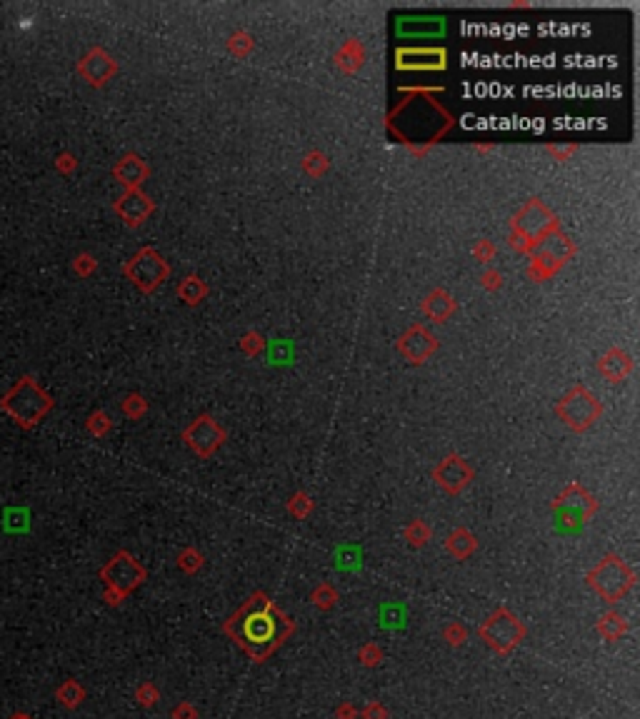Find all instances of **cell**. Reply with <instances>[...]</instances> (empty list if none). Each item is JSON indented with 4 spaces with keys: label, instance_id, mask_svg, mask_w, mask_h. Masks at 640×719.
<instances>
[{
    "label": "cell",
    "instance_id": "6da1fadb",
    "mask_svg": "<svg viewBox=\"0 0 640 719\" xmlns=\"http://www.w3.org/2000/svg\"><path fill=\"white\" fill-rule=\"evenodd\" d=\"M0 410L23 429H30L53 410L51 395L33 377H20L6 395L0 397Z\"/></svg>",
    "mask_w": 640,
    "mask_h": 719
},
{
    "label": "cell",
    "instance_id": "7a4b0ae2",
    "mask_svg": "<svg viewBox=\"0 0 640 719\" xmlns=\"http://www.w3.org/2000/svg\"><path fill=\"white\" fill-rule=\"evenodd\" d=\"M630 582H633V574L628 572L620 559L608 557L603 564H598L593 572H590V585L596 587L598 595H603L608 602H615L618 597H623L628 592Z\"/></svg>",
    "mask_w": 640,
    "mask_h": 719
},
{
    "label": "cell",
    "instance_id": "3957f363",
    "mask_svg": "<svg viewBox=\"0 0 640 719\" xmlns=\"http://www.w3.org/2000/svg\"><path fill=\"white\" fill-rule=\"evenodd\" d=\"M480 635L485 637L493 649H500V652H508L513 647L520 642L523 637V627L518 625V619L508 612H498L480 627Z\"/></svg>",
    "mask_w": 640,
    "mask_h": 719
},
{
    "label": "cell",
    "instance_id": "277c9868",
    "mask_svg": "<svg viewBox=\"0 0 640 719\" xmlns=\"http://www.w3.org/2000/svg\"><path fill=\"white\" fill-rule=\"evenodd\" d=\"M101 577L110 585V590H115L120 597H123L125 592L133 590L138 582H143V569L135 564L133 557H128V555H118V557H113L110 562L103 567Z\"/></svg>",
    "mask_w": 640,
    "mask_h": 719
},
{
    "label": "cell",
    "instance_id": "5b68a950",
    "mask_svg": "<svg viewBox=\"0 0 640 719\" xmlns=\"http://www.w3.org/2000/svg\"><path fill=\"white\" fill-rule=\"evenodd\" d=\"M561 413L573 427H585V425H590L596 420V415L601 413V407H598V402L585 390H575L573 395L565 397V402L561 405Z\"/></svg>",
    "mask_w": 640,
    "mask_h": 719
},
{
    "label": "cell",
    "instance_id": "8992f818",
    "mask_svg": "<svg viewBox=\"0 0 640 719\" xmlns=\"http://www.w3.org/2000/svg\"><path fill=\"white\" fill-rule=\"evenodd\" d=\"M78 73L83 75L90 85L101 88V85H105L108 80H110V75L115 73V63H113V58L108 56L105 51L93 48V51L78 63Z\"/></svg>",
    "mask_w": 640,
    "mask_h": 719
},
{
    "label": "cell",
    "instance_id": "52a82bcc",
    "mask_svg": "<svg viewBox=\"0 0 640 719\" xmlns=\"http://www.w3.org/2000/svg\"><path fill=\"white\" fill-rule=\"evenodd\" d=\"M163 265H160V260H158L153 252H141V255L135 257L133 262L128 265V275L135 280V283L141 285V287H153V285L158 283V280L163 278Z\"/></svg>",
    "mask_w": 640,
    "mask_h": 719
},
{
    "label": "cell",
    "instance_id": "ba28073f",
    "mask_svg": "<svg viewBox=\"0 0 640 719\" xmlns=\"http://www.w3.org/2000/svg\"><path fill=\"white\" fill-rule=\"evenodd\" d=\"M243 630H245L248 642L263 644V642H268L270 637H273V632H276V622H273V617H270L268 612H253L245 619Z\"/></svg>",
    "mask_w": 640,
    "mask_h": 719
},
{
    "label": "cell",
    "instance_id": "9c48e42d",
    "mask_svg": "<svg viewBox=\"0 0 640 719\" xmlns=\"http://www.w3.org/2000/svg\"><path fill=\"white\" fill-rule=\"evenodd\" d=\"M115 207H118V212L125 218V223H130V225L141 223V220L148 215V210H151V205L146 202V197L138 195V193H128V195H125Z\"/></svg>",
    "mask_w": 640,
    "mask_h": 719
},
{
    "label": "cell",
    "instance_id": "30bf717a",
    "mask_svg": "<svg viewBox=\"0 0 640 719\" xmlns=\"http://www.w3.org/2000/svg\"><path fill=\"white\" fill-rule=\"evenodd\" d=\"M438 482H443L450 492H455L458 487L466 485V474H463V462H458V458H450L443 467L438 469Z\"/></svg>",
    "mask_w": 640,
    "mask_h": 719
},
{
    "label": "cell",
    "instance_id": "8fae6325",
    "mask_svg": "<svg viewBox=\"0 0 640 719\" xmlns=\"http://www.w3.org/2000/svg\"><path fill=\"white\" fill-rule=\"evenodd\" d=\"M115 175H118V178L123 180L128 188H133V185H138L143 180V175H146V167L141 165V160H138V157H125V160L120 162L118 167H115Z\"/></svg>",
    "mask_w": 640,
    "mask_h": 719
},
{
    "label": "cell",
    "instance_id": "7c38bea8",
    "mask_svg": "<svg viewBox=\"0 0 640 719\" xmlns=\"http://www.w3.org/2000/svg\"><path fill=\"white\" fill-rule=\"evenodd\" d=\"M58 699H60L65 707H70V709H75L80 704V699H83V689H80V685L78 682H73V680H68L65 685L58 689Z\"/></svg>",
    "mask_w": 640,
    "mask_h": 719
},
{
    "label": "cell",
    "instance_id": "4fadbf2b",
    "mask_svg": "<svg viewBox=\"0 0 640 719\" xmlns=\"http://www.w3.org/2000/svg\"><path fill=\"white\" fill-rule=\"evenodd\" d=\"M6 530L8 532H20V530H25L28 527V522H25V512H20V510H8L6 512Z\"/></svg>",
    "mask_w": 640,
    "mask_h": 719
},
{
    "label": "cell",
    "instance_id": "5bb4252c",
    "mask_svg": "<svg viewBox=\"0 0 640 719\" xmlns=\"http://www.w3.org/2000/svg\"><path fill=\"white\" fill-rule=\"evenodd\" d=\"M73 268H75V273H78V275H88V273H93V270H96V262H93V257H90V255H78L73 260Z\"/></svg>",
    "mask_w": 640,
    "mask_h": 719
},
{
    "label": "cell",
    "instance_id": "9a60e30c",
    "mask_svg": "<svg viewBox=\"0 0 640 719\" xmlns=\"http://www.w3.org/2000/svg\"><path fill=\"white\" fill-rule=\"evenodd\" d=\"M108 427V422H105V415L103 413H98V415H93L90 417V422H88V429H93L96 435H103V429Z\"/></svg>",
    "mask_w": 640,
    "mask_h": 719
},
{
    "label": "cell",
    "instance_id": "2e32d148",
    "mask_svg": "<svg viewBox=\"0 0 640 719\" xmlns=\"http://www.w3.org/2000/svg\"><path fill=\"white\" fill-rule=\"evenodd\" d=\"M56 167L60 170V173H70V170H75V157L65 153V155H60L56 160Z\"/></svg>",
    "mask_w": 640,
    "mask_h": 719
},
{
    "label": "cell",
    "instance_id": "e0dca14e",
    "mask_svg": "<svg viewBox=\"0 0 640 719\" xmlns=\"http://www.w3.org/2000/svg\"><path fill=\"white\" fill-rule=\"evenodd\" d=\"M11 719H30L28 714H15V717H11Z\"/></svg>",
    "mask_w": 640,
    "mask_h": 719
}]
</instances>
